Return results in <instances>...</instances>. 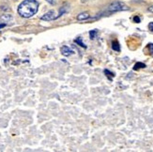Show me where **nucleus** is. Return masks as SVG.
Masks as SVG:
<instances>
[{
  "mask_svg": "<svg viewBox=\"0 0 153 152\" xmlns=\"http://www.w3.org/2000/svg\"><path fill=\"white\" fill-rule=\"evenodd\" d=\"M48 3H50V4H52V5H55L56 3V0H46Z\"/></svg>",
  "mask_w": 153,
  "mask_h": 152,
  "instance_id": "1a4fd4ad",
  "label": "nucleus"
},
{
  "mask_svg": "<svg viewBox=\"0 0 153 152\" xmlns=\"http://www.w3.org/2000/svg\"><path fill=\"white\" fill-rule=\"evenodd\" d=\"M39 9V3L36 0H25L18 7V13L24 18H30L35 15Z\"/></svg>",
  "mask_w": 153,
  "mask_h": 152,
  "instance_id": "f257e3e1",
  "label": "nucleus"
},
{
  "mask_svg": "<svg viewBox=\"0 0 153 152\" xmlns=\"http://www.w3.org/2000/svg\"><path fill=\"white\" fill-rule=\"evenodd\" d=\"M112 47H113V49H114L115 51H119V45H118V43H117V42H113Z\"/></svg>",
  "mask_w": 153,
  "mask_h": 152,
  "instance_id": "423d86ee",
  "label": "nucleus"
},
{
  "mask_svg": "<svg viewBox=\"0 0 153 152\" xmlns=\"http://www.w3.org/2000/svg\"><path fill=\"white\" fill-rule=\"evenodd\" d=\"M148 48H149V53H150L151 56H153V43H149V44L148 45Z\"/></svg>",
  "mask_w": 153,
  "mask_h": 152,
  "instance_id": "6e6552de",
  "label": "nucleus"
},
{
  "mask_svg": "<svg viewBox=\"0 0 153 152\" xmlns=\"http://www.w3.org/2000/svg\"><path fill=\"white\" fill-rule=\"evenodd\" d=\"M75 42H79V43H80V45H81V46H83L84 48H85V44H84V43H83L82 42H80V39H76Z\"/></svg>",
  "mask_w": 153,
  "mask_h": 152,
  "instance_id": "9b49d317",
  "label": "nucleus"
},
{
  "mask_svg": "<svg viewBox=\"0 0 153 152\" xmlns=\"http://www.w3.org/2000/svg\"><path fill=\"white\" fill-rule=\"evenodd\" d=\"M149 28L151 31H153V23H150V24H149Z\"/></svg>",
  "mask_w": 153,
  "mask_h": 152,
  "instance_id": "f8f14e48",
  "label": "nucleus"
},
{
  "mask_svg": "<svg viewBox=\"0 0 153 152\" xmlns=\"http://www.w3.org/2000/svg\"><path fill=\"white\" fill-rule=\"evenodd\" d=\"M109 11L115 12V11H122V10H129V7L127 5H125L122 2H114L112 3L109 8H108Z\"/></svg>",
  "mask_w": 153,
  "mask_h": 152,
  "instance_id": "f03ea898",
  "label": "nucleus"
},
{
  "mask_svg": "<svg viewBox=\"0 0 153 152\" xmlns=\"http://www.w3.org/2000/svg\"><path fill=\"white\" fill-rule=\"evenodd\" d=\"M146 67V65L143 64V63H136L135 66H134V70H137L139 68H145Z\"/></svg>",
  "mask_w": 153,
  "mask_h": 152,
  "instance_id": "0eeeda50",
  "label": "nucleus"
},
{
  "mask_svg": "<svg viewBox=\"0 0 153 152\" xmlns=\"http://www.w3.org/2000/svg\"><path fill=\"white\" fill-rule=\"evenodd\" d=\"M61 54L65 56H69L74 54V52H72L68 46H63V47L61 48Z\"/></svg>",
  "mask_w": 153,
  "mask_h": 152,
  "instance_id": "20e7f679",
  "label": "nucleus"
},
{
  "mask_svg": "<svg viewBox=\"0 0 153 152\" xmlns=\"http://www.w3.org/2000/svg\"><path fill=\"white\" fill-rule=\"evenodd\" d=\"M134 21H135V23H139L140 22V19H139L138 17H134Z\"/></svg>",
  "mask_w": 153,
  "mask_h": 152,
  "instance_id": "ddd939ff",
  "label": "nucleus"
},
{
  "mask_svg": "<svg viewBox=\"0 0 153 152\" xmlns=\"http://www.w3.org/2000/svg\"><path fill=\"white\" fill-rule=\"evenodd\" d=\"M88 17H89V14L88 12H82L77 16V20H79V21H84V20H86Z\"/></svg>",
  "mask_w": 153,
  "mask_h": 152,
  "instance_id": "39448f33",
  "label": "nucleus"
},
{
  "mask_svg": "<svg viewBox=\"0 0 153 152\" xmlns=\"http://www.w3.org/2000/svg\"><path fill=\"white\" fill-rule=\"evenodd\" d=\"M149 10L150 12H153V6L149 7Z\"/></svg>",
  "mask_w": 153,
  "mask_h": 152,
  "instance_id": "4468645a",
  "label": "nucleus"
},
{
  "mask_svg": "<svg viewBox=\"0 0 153 152\" xmlns=\"http://www.w3.org/2000/svg\"><path fill=\"white\" fill-rule=\"evenodd\" d=\"M96 34H97V32H96V31H91V32H90V36H91L92 39L96 36Z\"/></svg>",
  "mask_w": 153,
  "mask_h": 152,
  "instance_id": "9d476101",
  "label": "nucleus"
},
{
  "mask_svg": "<svg viewBox=\"0 0 153 152\" xmlns=\"http://www.w3.org/2000/svg\"><path fill=\"white\" fill-rule=\"evenodd\" d=\"M57 17L58 15L55 10H50L42 17V20H43V21H53V20H56Z\"/></svg>",
  "mask_w": 153,
  "mask_h": 152,
  "instance_id": "7ed1b4c3",
  "label": "nucleus"
}]
</instances>
